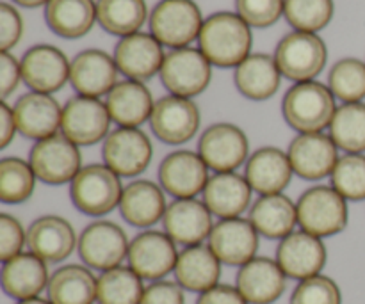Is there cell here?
Masks as SVG:
<instances>
[{"mask_svg": "<svg viewBox=\"0 0 365 304\" xmlns=\"http://www.w3.org/2000/svg\"><path fill=\"white\" fill-rule=\"evenodd\" d=\"M200 50L217 68H237L252 50L250 25L237 13L220 11L203 21Z\"/></svg>", "mask_w": 365, "mask_h": 304, "instance_id": "cell-1", "label": "cell"}, {"mask_svg": "<svg viewBox=\"0 0 365 304\" xmlns=\"http://www.w3.org/2000/svg\"><path fill=\"white\" fill-rule=\"evenodd\" d=\"M335 96L321 82H296L284 96L282 114L298 134H317L330 128L335 116Z\"/></svg>", "mask_w": 365, "mask_h": 304, "instance_id": "cell-2", "label": "cell"}, {"mask_svg": "<svg viewBox=\"0 0 365 304\" xmlns=\"http://www.w3.org/2000/svg\"><path fill=\"white\" fill-rule=\"evenodd\" d=\"M296 209L299 228L319 239L334 237L348 226V199L328 185H316L303 192Z\"/></svg>", "mask_w": 365, "mask_h": 304, "instance_id": "cell-3", "label": "cell"}, {"mask_svg": "<svg viewBox=\"0 0 365 304\" xmlns=\"http://www.w3.org/2000/svg\"><path fill=\"white\" fill-rule=\"evenodd\" d=\"M120 177L106 164H89L78 171L70 185L75 209L91 217H102L120 206L123 194Z\"/></svg>", "mask_w": 365, "mask_h": 304, "instance_id": "cell-4", "label": "cell"}, {"mask_svg": "<svg viewBox=\"0 0 365 304\" xmlns=\"http://www.w3.org/2000/svg\"><path fill=\"white\" fill-rule=\"evenodd\" d=\"M203 21L195 0H160L150 14V34L160 45L185 48L200 38Z\"/></svg>", "mask_w": 365, "mask_h": 304, "instance_id": "cell-5", "label": "cell"}, {"mask_svg": "<svg viewBox=\"0 0 365 304\" xmlns=\"http://www.w3.org/2000/svg\"><path fill=\"white\" fill-rule=\"evenodd\" d=\"M327 59V45L314 32H291L274 50V61L280 73L294 82L314 80L324 70Z\"/></svg>", "mask_w": 365, "mask_h": 304, "instance_id": "cell-6", "label": "cell"}, {"mask_svg": "<svg viewBox=\"0 0 365 304\" xmlns=\"http://www.w3.org/2000/svg\"><path fill=\"white\" fill-rule=\"evenodd\" d=\"M29 164L34 169L36 178L46 185L71 184L82 169L81 150L63 134L36 141L32 146Z\"/></svg>", "mask_w": 365, "mask_h": 304, "instance_id": "cell-7", "label": "cell"}, {"mask_svg": "<svg viewBox=\"0 0 365 304\" xmlns=\"http://www.w3.org/2000/svg\"><path fill=\"white\" fill-rule=\"evenodd\" d=\"M160 80L170 95L192 98L209 88L212 78V64L200 48H177L164 57Z\"/></svg>", "mask_w": 365, "mask_h": 304, "instance_id": "cell-8", "label": "cell"}, {"mask_svg": "<svg viewBox=\"0 0 365 304\" xmlns=\"http://www.w3.org/2000/svg\"><path fill=\"white\" fill-rule=\"evenodd\" d=\"M202 116L191 98L168 95L157 100L150 116L153 135L164 145L178 146L189 142L198 134Z\"/></svg>", "mask_w": 365, "mask_h": 304, "instance_id": "cell-9", "label": "cell"}, {"mask_svg": "<svg viewBox=\"0 0 365 304\" xmlns=\"http://www.w3.org/2000/svg\"><path fill=\"white\" fill-rule=\"evenodd\" d=\"M175 244L177 242L166 231H143L128 246V267L146 281L164 280L177 266L178 251Z\"/></svg>", "mask_w": 365, "mask_h": 304, "instance_id": "cell-10", "label": "cell"}, {"mask_svg": "<svg viewBox=\"0 0 365 304\" xmlns=\"http://www.w3.org/2000/svg\"><path fill=\"white\" fill-rule=\"evenodd\" d=\"M250 142L242 128L232 123L210 125L198 141V153L216 173H234L248 162Z\"/></svg>", "mask_w": 365, "mask_h": 304, "instance_id": "cell-11", "label": "cell"}, {"mask_svg": "<svg viewBox=\"0 0 365 304\" xmlns=\"http://www.w3.org/2000/svg\"><path fill=\"white\" fill-rule=\"evenodd\" d=\"M113 120L106 103L89 96H73L63 107L61 134L77 146H93L106 141Z\"/></svg>", "mask_w": 365, "mask_h": 304, "instance_id": "cell-12", "label": "cell"}, {"mask_svg": "<svg viewBox=\"0 0 365 304\" xmlns=\"http://www.w3.org/2000/svg\"><path fill=\"white\" fill-rule=\"evenodd\" d=\"M127 234L123 228L110 221H96L78 237L77 251L82 262L95 271H109L120 267L128 255Z\"/></svg>", "mask_w": 365, "mask_h": 304, "instance_id": "cell-13", "label": "cell"}, {"mask_svg": "<svg viewBox=\"0 0 365 304\" xmlns=\"http://www.w3.org/2000/svg\"><path fill=\"white\" fill-rule=\"evenodd\" d=\"M103 164L118 177L134 178L152 162L153 148L148 135L139 128L120 127L103 141Z\"/></svg>", "mask_w": 365, "mask_h": 304, "instance_id": "cell-14", "label": "cell"}, {"mask_svg": "<svg viewBox=\"0 0 365 304\" xmlns=\"http://www.w3.org/2000/svg\"><path fill=\"white\" fill-rule=\"evenodd\" d=\"M328 260L323 239L307 231H292L277 248V262L291 280H309L324 269Z\"/></svg>", "mask_w": 365, "mask_h": 304, "instance_id": "cell-15", "label": "cell"}, {"mask_svg": "<svg viewBox=\"0 0 365 304\" xmlns=\"http://www.w3.org/2000/svg\"><path fill=\"white\" fill-rule=\"evenodd\" d=\"M207 242L221 263L242 267L257 256L260 234L250 223V219L234 217V219H221L220 223L214 224Z\"/></svg>", "mask_w": 365, "mask_h": 304, "instance_id": "cell-16", "label": "cell"}, {"mask_svg": "<svg viewBox=\"0 0 365 304\" xmlns=\"http://www.w3.org/2000/svg\"><path fill=\"white\" fill-rule=\"evenodd\" d=\"M209 167L200 153L180 150L164 157L159 166V185L175 199L196 198L205 191Z\"/></svg>", "mask_w": 365, "mask_h": 304, "instance_id": "cell-17", "label": "cell"}, {"mask_svg": "<svg viewBox=\"0 0 365 304\" xmlns=\"http://www.w3.org/2000/svg\"><path fill=\"white\" fill-rule=\"evenodd\" d=\"M287 155L294 174L303 180L316 182L331 177L339 160V148L334 139L323 132L298 134L289 145Z\"/></svg>", "mask_w": 365, "mask_h": 304, "instance_id": "cell-18", "label": "cell"}, {"mask_svg": "<svg viewBox=\"0 0 365 304\" xmlns=\"http://www.w3.org/2000/svg\"><path fill=\"white\" fill-rule=\"evenodd\" d=\"M20 66L21 78L36 93L52 95L70 80L71 63L52 45H36L29 48L21 57Z\"/></svg>", "mask_w": 365, "mask_h": 304, "instance_id": "cell-19", "label": "cell"}, {"mask_svg": "<svg viewBox=\"0 0 365 304\" xmlns=\"http://www.w3.org/2000/svg\"><path fill=\"white\" fill-rule=\"evenodd\" d=\"M163 224L164 231L177 244L185 248L209 241V235L214 228L212 214L205 203L196 198L171 201L163 217Z\"/></svg>", "mask_w": 365, "mask_h": 304, "instance_id": "cell-20", "label": "cell"}, {"mask_svg": "<svg viewBox=\"0 0 365 304\" xmlns=\"http://www.w3.org/2000/svg\"><path fill=\"white\" fill-rule=\"evenodd\" d=\"M235 287L248 304H273L284 295L287 276L277 260L255 256L239 267Z\"/></svg>", "mask_w": 365, "mask_h": 304, "instance_id": "cell-21", "label": "cell"}, {"mask_svg": "<svg viewBox=\"0 0 365 304\" xmlns=\"http://www.w3.org/2000/svg\"><path fill=\"white\" fill-rule=\"evenodd\" d=\"M118 66L114 57L103 50H84L70 66V82L81 96L100 98L109 95L110 89L118 84Z\"/></svg>", "mask_w": 365, "mask_h": 304, "instance_id": "cell-22", "label": "cell"}, {"mask_svg": "<svg viewBox=\"0 0 365 304\" xmlns=\"http://www.w3.org/2000/svg\"><path fill=\"white\" fill-rule=\"evenodd\" d=\"M164 57L163 45L152 34L145 32L125 36L114 48L118 70L130 80L143 82L160 73Z\"/></svg>", "mask_w": 365, "mask_h": 304, "instance_id": "cell-23", "label": "cell"}, {"mask_svg": "<svg viewBox=\"0 0 365 304\" xmlns=\"http://www.w3.org/2000/svg\"><path fill=\"white\" fill-rule=\"evenodd\" d=\"M29 251L46 263L64 262L78 246L73 226L64 217L43 216L27 230Z\"/></svg>", "mask_w": 365, "mask_h": 304, "instance_id": "cell-24", "label": "cell"}, {"mask_svg": "<svg viewBox=\"0 0 365 304\" xmlns=\"http://www.w3.org/2000/svg\"><path fill=\"white\" fill-rule=\"evenodd\" d=\"M292 174L294 171L289 155L274 146L257 150L253 155H250L245 169V178L250 187L260 196L282 194V191L291 184Z\"/></svg>", "mask_w": 365, "mask_h": 304, "instance_id": "cell-25", "label": "cell"}, {"mask_svg": "<svg viewBox=\"0 0 365 304\" xmlns=\"http://www.w3.org/2000/svg\"><path fill=\"white\" fill-rule=\"evenodd\" d=\"M18 132L34 141L56 135L63 120V107L45 93H27L14 105Z\"/></svg>", "mask_w": 365, "mask_h": 304, "instance_id": "cell-26", "label": "cell"}, {"mask_svg": "<svg viewBox=\"0 0 365 304\" xmlns=\"http://www.w3.org/2000/svg\"><path fill=\"white\" fill-rule=\"evenodd\" d=\"M203 203L210 214L220 219L241 217L252 203L253 189L248 180L239 173H216L207 182Z\"/></svg>", "mask_w": 365, "mask_h": 304, "instance_id": "cell-27", "label": "cell"}, {"mask_svg": "<svg viewBox=\"0 0 365 304\" xmlns=\"http://www.w3.org/2000/svg\"><path fill=\"white\" fill-rule=\"evenodd\" d=\"M2 263V288L9 298L16 301L39 298L48 287V267L34 253H20Z\"/></svg>", "mask_w": 365, "mask_h": 304, "instance_id": "cell-28", "label": "cell"}, {"mask_svg": "<svg viewBox=\"0 0 365 304\" xmlns=\"http://www.w3.org/2000/svg\"><path fill=\"white\" fill-rule=\"evenodd\" d=\"M109 116L118 127L139 128L143 123L150 121L153 112L152 93L143 82L123 80L118 82L106 100Z\"/></svg>", "mask_w": 365, "mask_h": 304, "instance_id": "cell-29", "label": "cell"}, {"mask_svg": "<svg viewBox=\"0 0 365 304\" xmlns=\"http://www.w3.org/2000/svg\"><path fill=\"white\" fill-rule=\"evenodd\" d=\"M164 189L150 180H135L123 189L120 201L121 217L130 226L152 228L166 214Z\"/></svg>", "mask_w": 365, "mask_h": 304, "instance_id": "cell-30", "label": "cell"}, {"mask_svg": "<svg viewBox=\"0 0 365 304\" xmlns=\"http://www.w3.org/2000/svg\"><path fill=\"white\" fill-rule=\"evenodd\" d=\"M173 274L184 290L203 294L220 285L221 262L209 246H189L178 253Z\"/></svg>", "mask_w": 365, "mask_h": 304, "instance_id": "cell-31", "label": "cell"}, {"mask_svg": "<svg viewBox=\"0 0 365 304\" xmlns=\"http://www.w3.org/2000/svg\"><path fill=\"white\" fill-rule=\"evenodd\" d=\"M248 219L262 237L282 241L298 226V209L284 194L260 196L250 209Z\"/></svg>", "mask_w": 365, "mask_h": 304, "instance_id": "cell-32", "label": "cell"}, {"mask_svg": "<svg viewBox=\"0 0 365 304\" xmlns=\"http://www.w3.org/2000/svg\"><path fill=\"white\" fill-rule=\"evenodd\" d=\"M282 73L274 57L267 53H250L234 73L237 91L253 102H264L271 98L280 88Z\"/></svg>", "mask_w": 365, "mask_h": 304, "instance_id": "cell-33", "label": "cell"}, {"mask_svg": "<svg viewBox=\"0 0 365 304\" xmlns=\"http://www.w3.org/2000/svg\"><path fill=\"white\" fill-rule=\"evenodd\" d=\"M98 278L88 266H63L50 276L46 294L52 304H93Z\"/></svg>", "mask_w": 365, "mask_h": 304, "instance_id": "cell-34", "label": "cell"}, {"mask_svg": "<svg viewBox=\"0 0 365 304\" xmlns=\"http://www.w3.org/2000/svg\"><path fill=\"white\" fill-rule=\"evenodd\" d=\"M45 18L57 36L77 39L88 34L96 21L95 0H50Z\"/></svg>", "mask_w": 365, "mask_h": 304, "instance_id": "cell-35", "label": "cell"}, {"mask_svg": "<svg viewBox=\"0 0 365 304\" xmlns=\"http://www.w3.org/2000/svg\"><path fill=\"white\" fill-rule=\"evenodd\" d=\"M148 11L145 0H96V21L114 36H130L145 25Z\"/></svg>", "mask_w": 365, "mask_h": 304, "instance_id": "cell-36", "label": "cell"}, {"mask_svg": "<svg viewBox=\"0 0 365 304\" xmlns=\"http://www.w3.org/2000/svg\"><path fill=\"white\" fill-rule=\"evenodd\" d=\"M143 278L130 267H114L98 276L96 301L98 304H141L145 285Z\"/></svg>", "mask_w": 365, "mask_h": 304, "instance_id": "cell-37", "label": "cell"}, {"mask_svg": "<svg viewBox=\"0 0 365 304\" xmlns=\"http://www.w3.org/2000/svg\"><path fill=\"white\" fill-rule=\"evenodd\" d=\"M330 137L346 153L365 152V103H344L335 110Z\"/></svg>", "mask_w": 365, "mask_h": 304, "instance_id": "cell-38", "label": "cell"}, {"mask_svg": "<svg viewBox=\"0 0 365 304\" xmlns=\"http://www.w3.org/2000/svg\"><path fill=\"white\" fill-rule=\"evenodd\" d=\"M36 173L31 164L18 157L0 160V199L7 205H18L31 199L36 187Z\"/></svg>", "mask_w": 365, "mask_h": 304, "instance_id": "cell-39", "label": "cell"}, {"mask_svg": "<svg viewBox=\"0 0 365 304\" xmlns=\"http://www.w3.org/2000/svg\"><path fill=\"white\" fill-rule=\"evenodd\" d=\"M328 88L335 98L344 103H359L365 98V63L355 57H346L331 66Z\"/></svg>", "mask_w": 365, "mask_h": 304, "instance_id": "cell-40", "label": "cell"}, {"mask_svg": "<svg viewBox=\"0 0 365 304\" xmlns=\"http://www.w3.org/2000/svg\"><path fill=\"white\" fill-rule=\"evenodd\" d=\"M334 9V0H285L284 14L296 31L316 34L330 23Z\"/></svg>", "mask_w": 365, "mask_h": 304, "instance_id": "cell-41", "label": "cell"}, {"mask_svg": "<svg viewBox=\"0 0 365 304\" xmlns=\"http://www.w3.org/2000/svg\"><path fill=\"white\" fill-rule=\"evenodd\" d=\"M331 187L348 201L365 199V157L362 153H346L339 157L331 171Z\"/></svg>", "mask_w": 365, "mask_h": 304, "instance_id": "cell-42", "label": "cell"}, {"mask_svg": "<svg viewBox=\"0 0 365 304\" xmlns=\"http://www.w3.org/2000/svg\"><path fill=\"white\" fill-rule=\"evenodd\" d=\"M291 304H342V292L331 278L324 274L303 280L291 294Z\"/></svg>", "mask_w": 365, "mask_h": 304, "instance_id": "cell-43", "label": "cell"}, {"mask_svg": "<svg viewBox=\"0 0 365 304\" xmlns=\"http://www.w3.org/2000/svg\"><path fill=\"white\" fill-rule=\"evenodd\" d=\"M285 0H235L237 14L255 28H266L277 23L284 14Z\"/></svg>", "mask_w": 365, "mask_h": 304, "instance_id": "cell-44", "label": "cell"}, {"mask_svg": "<svg viewBox=\"0 0 365 304\" xmlns=\"http://www.w3.org/2000/svg\"><path fill=\"white\" fill-rule=\"evenodd\" d=\"M27 244V231L24 230L20 221L9 214H0V260L14 258L24 253V246Z\"/></svg>", "mask_w": 365, "mask_h": 304, "instance_id": "cell-45", "label": "cell"}, {"mask_svg": "<svg viewBox=\"0 0 365 304\" xmlns=\"http://www.w3.org/2000/svg\"><path fill=\"white\" fill-rule=\"evenodd\" d=\"M24 32V21L20 13L9 4H0V50L9 52V48L18 45Z\"/></svg>", "mask_w": 365, "mask_h": 304, "instance_id": "cell-46", "label": "cell"}, {"mask_svg": "<svg viewBox=\"0 0 365 304\" xmlns=\"http://www.w3.org/2000/svg\"><path fill=\"white\" fill-rule=\"evenodd\" d=\"M141 304H185L184 288L177 281H152L146 285Z\"/></svg>", "mask_w": 365, "mask_h": 304, "instance_id": "cell-47", "label": "cell"}, {"mask_svg": "<svg viewBox=\"0 0 365 304\" xmlns=\"http://www.w3.org/2000/svg\"><path fill=\"white\" fill-rule=\"evenodd\" d=\"M21 80V66L9 52L0 53V96L6 100Z\"/></svg>", "mask_w": 365, "mask_h": 304, "instance_id": "cell-48", "label": "cell"}, {"mask_svg": "<svg viewBox=\"0 0 365 304\" xmlns=\"http://www.w3.org/2000/svg\"><path fill=\"white\" fill-rule=\"evenodd\" d=\"M196 304H248L237 287L230 285H216L210 290L203 292L198 295Z\"/></svg>", "mask_w": 365, "mask_h": 304, "instance_id": "cell-49", "label": "cell"}, {"mask_svg": "<svg viewBox=\"0 0 365 304\" xmlns=\"http://www.w3.org/2000/svg\"><path fill=\"white\" fill-rule=\"evenodd\" d=\"M18 127L14 120V110L6 102L0 103V148H7L16 135Z\"/></svg>", "mask_w": 365, "mask_h": 304, "instance_id": "cell-50", "label": "cell"}, {"mask_svg": "<svg viewBox=\"0 0 365 304\" xmlns=\"http://www.w3.org/2000/svg\"><path fill=\"white\" fill-rule=\"evenodd\" d=\"M18 6H24V7H39V6H46L50 0H14Z\"/></svg>", "mask_w": 365, "mask_h": 304, "instance_id": "cell-51", "label": "cell"}, {"mask_svg": "<svg viewBox=\"0 0 365 304\" xmlns=\"http://www.w3.org/2000/svg\"><path fill=\"white\" fill-rule=\"evenodd\" d=\"M16 304H52L48 299H41V298H32V299H25V301H18Z\"/></svg>", "mask_w": 365, "mask_h": 304, "instance_id": "cell-52", "label": "cell"}]
</instances>
